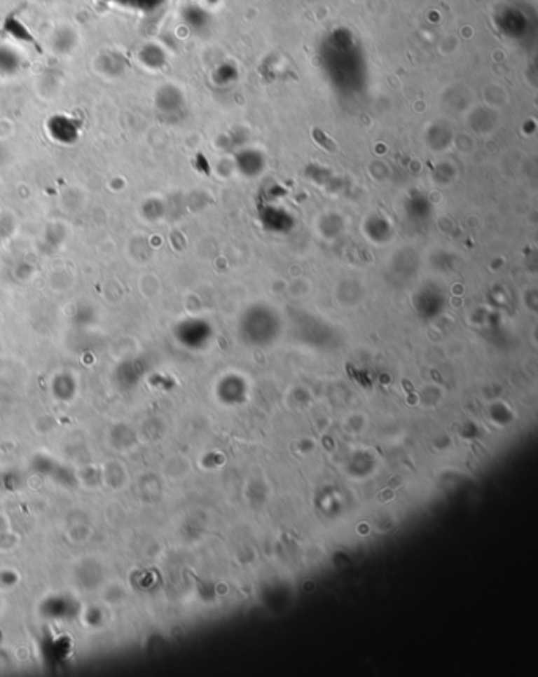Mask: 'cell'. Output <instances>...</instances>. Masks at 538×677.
<instances>
[{
  "instance_id": "6da1fadb",
  "label": "cell",
  "mask_w": 538,
  "mask_h": 677,
  "mask_svg": "<svg viewBox=\"0 0 538 677\" xmlns=\"http://www.w3.org/2000/svg\"><path fill=\"white\" fill-rule=\"evenodd\" d=\"M46 131L49 137L60 146H73L81 136V123L73 116L54 114L48 118Z\"/></svg>"
},
{
  "instance_id": "7a4b0ae2",
  "label": "cell",
  "mask_w": 538,
  "mask_h": 677,
  "mask_svg": "<svg viewBox=\"0 0 538 677\" xmlns=\"http://www.w3.org/2000/svg\"><path fill=\"white\" fill-rule=\"evenodd\" d=\"M79 36L76 30L70 26H60L51 35V48L55 54H70L78 46Z\"/></svg>"
},
{
  "instance_id": "3957f363",
  "label": "cell",
  "mask_w": 538,
  "mask_h": 677,
  "mask_svg": "<svg viewBox=\"0 0 538 677\" xmlns=\"http://www.w3.org/2000/svg\"><path fill=\"white\" fill-rule=\"evenodd\" d=\"M22 68V57L13 46L0 43V74L2 76H15Z\"/></svg>"
},
{
  "instance_id": "277c9868",
  "label": "cell",
  "mask_w": 538,
  "mask_h": 677,
  "mask_svg": "<svg viewBox=\"0 0 538 677\" xmlns=\"http://www.w3.org/2000/svg\"><path fill=\"white\" fill-rule=\"evenodd\" d=\"M102 2L139 15H152L165 5V0H102Z\"/></svg>"
},
{
  "instance_id": "5b68a950",
  "label": "cell",
  "mask_w": 538,
  "mask_h": 677,
  "mask_svg": "<svg viewBox=\"0 0 538 677\" xmlns=\"http://www.w3.org/2000/svg\"><path fill=\"white\" fill-rule=\"evenodd\" d=\"M137 60L144 68H149V70H156V68L163 67L165 64V53L158 45H153V43H146L139 48L137 51Z\"/></svg>"
},
{
  "instance_id": "8992f818",
  "label": "cell",
  "mask_w": 538,
  "mask_h": 677,
  "mask_svg": "<svg viewBox=\"0 0 538 677\" xmlns=\"http://www.w3.org/2000/svg\"><path fill=\"white\" fill-rule=\"evenodd\" d=\"M4 30L10 36H13V39L20 40V41H29V43L34 41L32 35H30L27 27L24 26V24L20 20H16V18H13V16H7V18H5V21H4Z\"/></svg>"
},
{
  "instance_id": "52a82bcc",
  "label": "cell",
  "mask_w": 538,
  "mask_h": 677,
  "mask_svg": "<svg viewBox=\"0 0 538 677\" xmlns=\"http://www.w3.org/2000/svg\"><path fill=\"white\" fill-rule=\"evenodd\" d=\"M4 158H5V149H4L2 144H0V165L4 163Z\"/></svg>"
},
{
  "instance_id": "ba28073f",
  "label": "cell",
  "mask_w": 538,
  "mask_h": 677,
  "mask_svg": "<svg viewBox=\"0 0 538 677\" xmlns=\"http://www.w3.org/2000/svg\"><path fill=\"white\" fill-rule=\"evenodd\" d=\"M40 2H45V4H51V2H54V0H40Z\"/></svg>"
}]
</instances>
